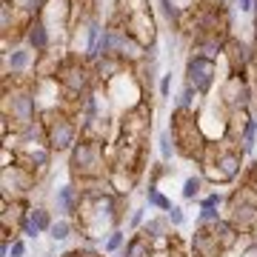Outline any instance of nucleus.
Wrapping results in <instances>:
<instances>
[{
  "label": "nucleus",
  "mask_w": 257,
  "mask_h": 257,
  "mask_svg": "<svg viewBox=\"0 0 257 257\" xmlns=\"http://www.w3.org/2000/svg\"><path fill=\"white\" fill-rule=\"evenodd\" d=\"M72 18H74V0H46L43 12H40V20L49 26L52 35H55V29H57V32H63L69 37Z\"/></svg>",
  "instance_id": "obj_11"
},
{
  "label": "nucleus",
  "mask_w": 257,
  "mask_h": 257,
  "mask_svg": "<svg viewBox=\"0 0 257 257\" xmlns=\"http://www.w3.org/2000/svg\"><path fill=\"white\" fill-rule=\"evenodd\" d=\"M166 217H169V223H172V229H180L186 223V211L180 209V206H172V209L166 211Z\"/></svg>",
  "instance_id": "obj_34"
},
{
  "label": "nucleus",
  "mask_w": 257,
  "mask_h": 257,
  "mask_svg": "<svg viewBox=\"0 0 257 257\" xmlns=\"http://www.w3.org/2000/svg\"><path fill=\"white\" fill-rule=\"evenodd\" d=\"M106 23H120V26L128 32V37L138 40L143 49L157 46V20H155V15H152V9L140 12V15H132V18H126V20H117L114 15H111Z\"/></svg>",
  "instance_id": "obj_10"
},
{
  "label": "nucleus",
  "mask_w": 257,
  "mask_h": 257,
  "mask_svg": "<svg viewBox=\"0 0 257 257\" xmlns=\"http://www.w3.org/2000/svg\"><path fill=\"white\" fill-rule=\"evenodd\" d=\"M146 203L152 206V209L163 211V214H166L169 209H172V200H169V197H166V194L160 192L157 186H149V189H146Z\"/></svg>",
  "instance_id": "obj_27"
},
{
  "label": "nucleus",
  "mask_w": 257,
  "mask_h": 257,
  "mask_svg": "<svg viewBox=\"0 0 257 257\" xmlns=\"http://www.w3.org/2000/svg\"><path fill=\"white\" fill-rule=\"evenodd\" d=\"M175 109H180V111H200V94L183 83L180 94L175 97Z\"/></svg>",
  "instance_id": "obj_24"
},
{
  "label": "nucleus",
  "mask_w": 257,
  "mask_h": 257,
  "mask_svg": "<svg viewBox=\"0 0 257 257\" xmlns=\"http://www.w3.org/2000/svg\"><path fill=\"white\" fill-rule=\"evenodd\" d=\"M240 186H248V189H257V160L246 163L243 175H240Z\"/></svg>",
  "instance_id": "obj_30"
},
{
  "label": "nucleus",
  "mask_w": 257,
  "mask_h": 257,
  "mask_svg": "<svg viewBox=\"0 0 257 257\" xmlns=\"http://www.w3.org/2000/svg\"><path fill=\"white\" fill-rule=\"evenodd\" d=\"M29 223H32L40 234H49V231H52V226H55V220H52V211H49L46 206H32V209H29Z\"/></svg>",
  "instance_id": "obj_23"
},
{
  "label": "nucleus",
  "mask_w": 257,
  "mask_h": 257,
  "mask_svg": "<svg viewBox=\"0 0 257 257\" xmlns=\"http://www.w3.org/2000/svg\"><path fill=\"white\" fill-rule=\"evenodd\" d=\"M223 214H220V209H200V214H197V226H211V223H217ZM194 226V229H197Z\"/></svg>",
  "instance_id": "obj_32"
},
{
  "label": "nucleus",
  "mask_w": 257,
  "mask_h": 257,
  "mask_svg": "<svg viewBox=\"0 0 257 257\" xmlns=\"http://www.w3.org/2000/svg\"><path fill=\"white\" fill-rule=\"evenodd\" d=\"M211 231H214V237L220 240V246H223V251H231V248H237V243H240V231L231 226L226 217H220L217 223H211L209 226Z\"/></svg>",
  "instance_id": "obj_21"
},
{
  "label": "nucleus",
  "mask_w": 257,
  "mask_h": 257,
  "mask_svg": "<svg viewBox=\"0 0 257 257\" xmlns=\"http://www.w3.org/2000/svg\"><path fill=\"white\" fill-rule=\"evenodd\" d=\"M46 257H52V254H46Z\"/></svg>",
  "instance_id": "obj_39"
},
{
  "label": "nucleus",
  "mask_w": 257,
  "mask_h": 257,
  "mask_svg": "<svg viewBox=\"0 0 257 257\" xmlns=\"http://www.w3.org/2000/svg\"><path fill=\"white\" fill-rule=\"evenodd\" d=\"M100 35H103V26L97 15H86L69 29V37H66V49L72 57H80L86 63L94 60V52H97V43H100Z\"/></svg>",
  "instance_id": "obj_5"
},
{
  "label": "nucleus",
  "mask_w": 257,
  "mask_h": 257,
  "mask_svg": "<svg viewBox=\"0 0 257 257\" xmlns=\"http://www.w3.org/2000/svg\"><path fill=\"white\" fill-rule=\"evenodd\" d=\"M117 132H120V138L146 143L149 135H152V106H149V100H140L138 106L123 111V117L117 123Z\"/></svg>",
  "instance_id": "obj_8"
},
{
  "label": "nucleus",
  "mask_w": 257,
  "mask_h": 257,
  "mask_svg": "<svg viewBox=\"0 0 257 257\" xmlns=\"http://www.w3.org/2000/svg\"><path fill=\"white\" fill-rule=\"evenodd\" d=\"M217 80V60H209L203 55H189L186 60V86L194 89L200 97H209Z\"/></svg>",
  "instance_id": "obj_9"
},
{
  "label": "nucleus",
  "mask_w": 257,
  "mask_h": 257,
  "mask_svg": "<svg viewBox=\"0 0 257 257\" xmlns=\"http://www.w3.org/2000/svg\"><path fill=\"white\" fill-rule=\"evenodd\" d=\"M138 172H128V169H109V186L111 192L120 194V197H128L132 189L138 186Z\"/></svg>",
  "instance_id": "obj_20"
},
{
  "label": "nucleus",
  "mask_w": 257,
  "mask_h": 257,
  "mask_svg": "<svg viewBox=\"0 0 257 257\" xmlns=\"http://www.w3.org/2000/svg\"><path fill=\"white\" fill-rule=\"evenodd\" d=\"M234 9L240 15H251V12H257V0H234Z\"/></svg>",
  "instance_id": "obj_36"
},
{
  "label": "nucleus",
  "mask_w": 257,
  "mask_h": 257,
  "mask_svg": "<svg viewBox=\"0 0 257 257\" xmlns=\"http://www.w3.org/2000/svg\"><path fill=\"white\" fill-rule=\"evenodd\" d=\"M189 248H192V257H223L220 240L214 237V231L209 226H197L194 229V237L189 240Z\"/></svg>",
  "instance_id": "obj_14"
},
{
  "label": "nucleus",
  "mask_w": 257,
  "mask_h": 257,
  "mask_svg": "<svg viewBox=\"0 0 257 257\" xmlns=\"http://www.w3.org/2000/svg\"><path fill=\"white\" fill-rule=\"evenodd\" d=\"M160 3V12H163V18L172 23V26H180V20L189 18L197 6H200L203 0H157Z\"/></svg>",
  "instance_id": "obj_18"
},
{
  "label": "nucleus",
  "mask_w": 257,
  "mask_h": 257,
  "mask_svg": "<svg viewBox=\"0 0 257 257\" xmlns=\"http://www.w3.org/2000/svg\"><path fill=\"white\" fill-rule=\"evenodd\" d=\"M169 132L175 138L177 146V157H186V160H194L200 163L203 155H206V146L209 140L200 128V111H172V123H169Z\"/></svg>",
  "instance_id": "obj_3"
},
{
  "label": "nucleus",
  "mask_w": 257,
  "mask_h": 257,
  "mask_svg": "<svg viewBox=\"0 0 257 257\" xmlns=\"http://www.w3.org/2000/svg\"><path fill=\"white\" fill-rule=\"evenodd\" d=\"M226 220L240 231V234H251L257 229V189L240 186L226 197Z\"/></svg>",
  "instance_id": "obj_4"
},
{
  "label": "nucleus",
  "mask_w": 257,
  "mask_h": 257,
  "mask_svg": "<svg viewBox=\"0 0 257 257\" xmlns=\"http://www.w3.org/2000/svg\"><path fill=\"white\" fill-rule=\"evenodd\" d=\"M55 206H57V214H60V217L74 220L77 211H80V206H83V189L77 183L60 186V189L55 192Z\"/></svg>",
  "instance_id": "obj_13"
},
{
  "label": "nucleus",
  "mask_w": 257,
  "mask_h": 257,
  "mask_svg": "<svg viewBox=\"0 0 257 257\" xmlns=\"http://www.w3.org/2000/svg\"><path fill=\"white\" fill-rule=\"evenodd\" d=\"M254 18H257V12H254Z\"/></svg>",
  "instance_id": "obj_38"
},
{
  "label": "nucleus",
  "mask_w": 257,
  "mask_h": 257,
  "mask_svg": "<svg viewBox=\"0 0 257 257\" xmlns=\"http://www.w3.org/2000/svg\"><path fill=\"white\" fill-rule=\"evenodd\" d=\"M37 120L46 132V146L52 149V155H69L80 143V123L66 106H49Z\"/></svg>",
  "instance_id": "obj_2"
},
{
  "label": "nucleus",
  "mask_w": 257,
  "mask_h": 257,
  "mask_svg": "<svg viewBox=\"0 0 257 257\" xmlns=\"http://www.w3.org/2000/svg\"><path fill=\"white\" fill-rule=\"evenodd\" d=\"M143 223H146V209H132V211H128V226H126V229L132 231V234L140 231Z\"/></svg>",
  "instance_id": "obj_31"
},
{
  "label": "nucleus",
  "mask_w": 257,
  "mask_h": 257,
  "mask_svg": "<svg viewBox=\"0 0 257 257\" xmlns=\"http://www.w3.org/2000/svg\"><path fill=\"white\" fill-rule=\"evenodd\" d=\"M37 180L26 166H9V169H0V189H3V200H26L29 194L37 189Z\"/></svg>",
  "instance_id": "obj_7"
},
{
  "label": "nucleus",
  "mask_w": 257,
  "mask_h": 257,
  "mask_svg": "<svg viewBox=\"0 0 257 257\" xmlns=\"http://www.w3.org/2000/svg\"><path fill=\"white\" fill-rule=\"evenodd\" d=\"M123 246H126V234H123V229H114L109 237L103 240L100 248H103V254H120Z\"/></svg>",
  "instance_id": "obj_29"
},
{
  "label": "nucleus",
  "mask_w": 257,
  "mask_h": 257,
  "mask_svg": "<svg viewBox=\"0 0 257 257\" xmlns=\"http://www.w3.org/2000/svg\"><path fill=\"white\" fill-rule=\"evenodd\" d=\"M106 146L103 140L80 138V143L69 152V175L74 177L77 186L97 183V180H109V157H106Z\"/></svg>",
  "instance_id": "obj_1"
},
{
  "label": "nucleus",
  "mask_w": 257,
  "mask_h": 257,
  "mask_svg": "<svg viewBox=\"0 0 257 257\" xmlns=\"http://www.w3.org/2000/svg\"><path fill=\"white\" fill-rule=\"evenodd\" d=\"M157 146H160V160H163V163H169L172 157H177L175 138H172V132H169V128H166V132H160V138H157Z\"/></svg>",
  "instance_id": "obj_28"
},
{
  "label": "nucleus",
  "mask_w": 257,
  "mask_h": 257,
  "mask_svg": "<svg viewBox=\"0 0 257 257\" xmlns=\"http://www.w3.org/2000/svg\"><path fill=\"white\" fill-rule=\"evenodd\" d=\"M223 57H226V63H229V72L248 74V69H251V46L243 43V40L234 37V35L226 40V46H223Z\"/></svg>",
  "instance_id": "obj_12"
},
{
  "label": "nucleus",
  "mask_w": 257,
  "mask_h": 257,
  "mask_svg": "<svg viewBox=\"0 0 257 257\" xmlns=\"http://www.w3.org/2000/svg\"><path fill=\"white\" fill-rule=\"evenodd\" d=\"M74 229H77V223L74 220L60 217V220H55V226H52V231H49V237L55 240V243H66V240L74 234Z\"/></svg>",
  "instance_id": "obj_25"
},
{
  "label": "nucleus",
  "mask_w": 257,
  "mask_h": 257,
  "mask_svg": "<svg viewBox=\"0 0 257 257\" xmlns=\"http://www.w3.org/2000/svg\"><path fill=\"white\" fill-rule=\"evenodd\" d=\"M251 123H254L251 109H231L229 117H226V143L240 149V140H243V135L248 132Z\"/></svg>",
  "instance_id": "obj_17"
},
{
  "label": "nucleus",
  "mask_w": 257,
  "mask_h": 257,
  "mask_svg": "<svg viewBox=\"0 0 257 257\" xmlns=\"http://www.w3.org/2000/svg\"><path fill=\"white\" fill-rule=\"evenodd\" d=\"M217 94H220L217 103H220L226 111H231V109H251V97H257L254 83L248 80V74H237V72H229L226 77H223L220 92Z\"/></svg>",
  "instance_id": "obj_6"
},
{
  "label": "nucleus",
  "mask_w": 257,
  "mask_h": 257,
  "mask_svg": "<svg viewBox=\"0 0 257 257\" xmlns=\"http://www.w3.org/2000/svg\"><path fill=\"white\" fill-rule=\"evenodd\" d=\"M155 254H157V246L146 231H135V234L126 240L123 251H120V257H155Z\"/></svg>",
  "instance_id": "obj_19"
},
{
  "label": "nucleus",
  "mask_w": 257,
  "mask_h": 257,
  "mask_svg": "<svg viewBox=\"0 0 257 257\" xmlns=\"http://www.w3.org/2000/svg\"><path fill=\"white\" fill-rule=\"evenodd\" d=\"M149 9H152L149 0H114L111 15L117 20H126V18H132V15H140V12H149Z\"/></svg>",
  "instance_id": "obj_22"
},
{
  "label": "nucleus",
  "mask_w": 257,
  "mask_h": 257,
  "mask_svg": "<svg viewBox=\"0 0 257 257\" xmlns=\"http://www.w3.org/2000/svg\"><path fill=\"white\" fill-rule=\"evenodd\" d=\"M169 92H172V72L160 74V97H169Z\"/></svg>",
  "instance_id": "obj_37"
},
{
  "label": "nucleus",
  "mask_w": 257,
  "mask_h": 257,
  "mask_svg": "<svg viewBox=\"0 0 257 257\" xmlns=\"http://www.w3.org/2000/svg\"><path fill=\"white\" fill-rule=\"evenodd\" d=\"M203 183H206V180H203V175L200 172H197V175H189L183 180V200H200V189H203Z\"/></svg>",
  "instance_id": "obj_26"
},
{
  "label": "nucleus",
  "mask_w": 257,
  "mask_h": 257,
  "mask_svg": "<svg viewBox=\"0 0 257 257\" xmlns=\"http://www.w3.org/2000/svg\"><path fill=\"white\" fill-rule=\"evenodd\" d=\"M29 246H26V237H18V240H12V254L9 257H26Z\"/></svg>",
  "instance_id": "obj_35"
},
{
  "label": "nucleus",
  "mask_w": 257,
  "mask_h": 257,
  "mask_svg": "<svg viewBox=\"0 0 257 257\" xmlns=\"http://www.w3.org/2000/svg\"><path fill=\"white\" fill-rule=\"evenodd\" d=\"M37 55L29 46H15L12 52H3V77L6 74H23L26 69H35Z\"/></svg>",
  "instance_id": "obj_15"
},
{
  "label": "nucleus",
  "mask_w": 257,
  "mask_h": 257,
  "mask_svg": "<svg viewBox=\"0 0 257 257\" xmlns=\"http://www.w3.org/2000/svg\"><path fill=\"white\" fill-rule=\"evenodd\" d=\"M35 55H43V52H49V49L55 46V35L49 32V26L43 23L40 18H35L32 23L26 26V40H23Z\"/></svg>",
  "instance_id": "obj_16"
},
{
  "label": "nucleus",
  "mask_w": 257,
  "mask_h": 257,
  "mask_svg": "<svg viewBox=\"0 0 257 257\" xmlns=\"http://www.w3.org/2000/svg\"><path fill=\"white\" fill-rule=\"evenodd\" d=\"M200 209H220L223 203H226V197H223L220 192H211V194H206V197H200Z\"/></svg>",
  "instance_id": "obj_33"
}]
</instances>
